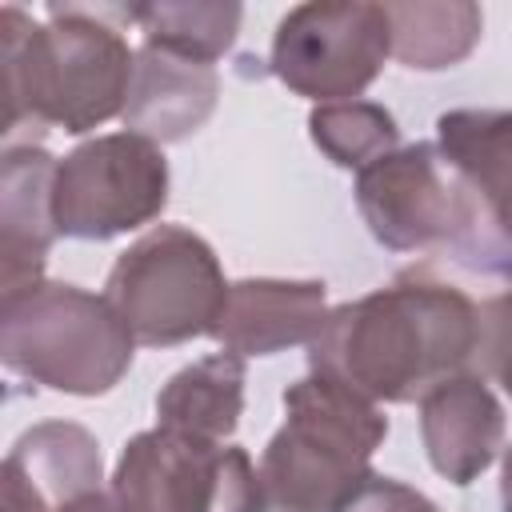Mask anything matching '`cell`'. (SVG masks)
<instances>
[{
	"mask_svg": "<svg viewBox=\"0 0 512 512\" xmlns=\"http://www.w3.org/2000/svg\"><path fill=\"white\" fill-rule=\"evenodd\" d=\"M240 4L192 0V4H136L132 24L144 32V44L188 56V60H220L240 32Z\"/></svg>",
	"mask_w": 512,
	"mask_h": 512,
	"instance_id": "ac0fdd59",
	"label": "cell"
},
{
	"mask_svg": "<svg viewBox=\"0 0 512 512\" xmlns=\"http://www.w3.org/2000/svg\"><path fill=\"white\" fill-rule=\"evenodd\" d=\"M120 20L132 24V8L112 4H52L48 20H32L24 8L0 12V64H4V136L32 128H64L84 136L112 116H124L136 52L128 48Z\"/></svg>",
	"mask_w": 512,
	"mask_h": 512,
	"instance_id": "7a4b0ae2",
	"label": "cell"
},
{
	"mask_svg": "<svg viewBox=\"0 0 512 512\" xmlns=\"http://www.w3.org/2000/svg\"><path fill=\"white\" fill-rule=\"evenodd\" d=\"M60 512H124L120 508V500L112 496V492H84V496H76V500H68Z\"/></svg>",
	"mask_w": 512,
	"mask_h": 512,
	"instance_id": "7402d4cb",
	"label": "cell"
},
{
	"mask_svg": "<svg viewBox=\"0 0 512 512\" xmlns=\"http://www.w3.org/2000/svg\"><path fill=\"white\" fill-rule=\"evenodd\" d=\"M500 512H512V444L504 448V468H500Z\"/></svg>",
	"mask_w": 512,
	"mask_h": 512,
	"instance_id": "603a6c76",
	"label": "cell"
},
{
	"mask_svg": "<svg viewBox=\"0 0 512 512\" xmlns=\"http://www.w3.org/2000/svg\"><path fill=\"white\" fill-rule=\"evenodd\" d=\"M388 436L380 404L308 372L284 388V424L260 452V512H348Z\"/></svg>",
	"mask_w": 512,
	"mask_h": 512,
	"instance_id": "277c9868",
	"label": "cell"
},
{
	"mask_svg": "<svg viewBox=\"0 0 512 512\" xmlns=\"http://www.w3.org/2000/svg\"><path fill=\"white\" fill-rule=\"evenodd\" d=\"M56 156L40 144H8L0 160V296L44 280L56 232L52 184Z\"/></svg>",
	"mask_w": 512,
	"mask_h": 512,
	"instance_id": "4fadbf2b",
	"label": "cell"
},
{
	"mask_svg": "<svg viewBox=\"0 0 512 512\" xmlns=\"http://www.w3.org/2000/svg\"><path fill=\"white\" fill-rule=\"evenodd\" d=\"M348 512H440V508L396 476H372L368 488L348 504Z\"/></svg>",
	"mask_w": 512,
	"mask_h": 512,
	"instance_id": "44dd1931",
	"label": "cell"
},
{
	"mask_svg": "<svg viewBox=\"0 0 512 512\" xmlns=\"http://www.w3.org/2000/svg\"><path fill=\"white\" fill-rule=\"evenodd\" d=\"M480 376L496 380L512 396V288L496 292L480 304V328H476V356Z\"/></svg>",
	"mask_w": 512,
	"mask_h": 512,
	"instance_id": "ffe728a7",
	"label": "cell"
},
{
	"mask_svg": "<svg viewBox=\"0 0 512 512\" xmlns=\"http://www.w3.org/2000/svg\"><path fill=\"white\" fill-rule=\"evenodd\" d=\"M504 436V404L480 372H456L420 396V440L428 464L456 488H468L496 464Z\"/></svg>",
	"mask_w": 512,
	"mask_h": 512,
	"instance_id": "30bf717a",
	"label": "cell"
},
{
	"mask_svg": "<svg viewBox=\"0 0 512 512\" xmlns=\"http://www.w3.org/2000/svg\"><path fill=\"white\" fill-rule=\"evenodd\" d=\"M352 196L388 252H440L472 276L512 280V232L436 144H400L372 160Z\"/></svg>",
	"mask_w": 512,
	"mask_h": 512,
	"instance_id": "3957f363",
	"label": "cell"
},
{
	"mask_svg": "<svg viewBox=\"0 0 512 512\" xmlns=\"http://www.w3.org/2000/svg\"><path fill=\"white\" fill-rule=\"evenodd\" d=\"M328 316L324 280H276L248 276L228 288L212 340L236 356H276L296 344H312Z\"/></svg>",
	"mask_w": 512,
	"mask_h": 512,
	"instance_id": "7c38bea8",
	"label": "cell"
},
{
	"mask_svg": "<svg viewBox=\"0 0 512 512\" xmlns=\"http://www.w3.org/2000/svg\"><path fill=\"white\" fill-rule=\"evenodd\" d=\"M108 492L124 512H260V476L240 444L160 424L124 444Z\"/></svg>",
	"mask_w": 512,
	"mask_h": 512,
	"instance_id": "52a82bcc",
	"label": "cell"
},
{
	"mask_svg": "<svg viewBox=\"0 0 512 512\" xmlns=\"http://www.w3.org/2000/svg\"><path fill=\"white\" fill-rule=\"evenodd\" d=\"M244 356L212 352L172 372L156 392V424L224 444L244 416Z\"/></svg>",
	"mask_w": 512,
	"mask_h": 512,
	"instance_id": "9a60e30c",
	"label": "cell"
},
{
	"mask_svg": "<svg viewBox=\"0 0 512 512\" xmlns=\"http://www.w3.org/2000/svg\"><path fill=\"white\" fill-rule=\"evenodd\" d=\"M220 100V76L204 60H188L152 44L136 48V72L124 104V128L152 144H180L212 116Z\"/></svg>",
	"mask_w": 512,
	"mask_h": 512,
	"instance_id": "5bb4252c",
	"label": "cell"
},
{
	"mask_svg": "<svg viewBox=\"0 0 512 512\" xmlns=\"http://www.w3.org/2000/svg\"><path fill=\"white\" fill-rule=\"evenodd\" d=\"M104 456L96 436L72 420H44L20 432L0 468V512H60L84 492H100Z\"/></svg>",
	"mask_w": 512,
	"mask_h": 512,
	"instance_id": "8fae6325",
	"label": "cell"
},
{
	"mask_svg": "<svg viewBox=\"0 0 512 512\" xmlns=\"http://www.w3.org/2000/svg\"><path fill=\"white\" fill-rule=\"evenodd\" d=\"M164 148L136 132H108L76 144L56 164L52 216L68 240L104 244L152 224L168 204Z\"/></svg>",
	"mask_w": 512,
	"mask_h": 512,
	"instance_id": "ba28073f",
	"label": "cell"
},
{
	"mask_svg": "<svg viewBox=\"0 0 512 512\" xmlns=\"http://www.w3.org/2000/svg\"><path fill=\"white\" fill-rule=\"evenodd\" d=\"M436 148L512 232V108H452L436 120Z\"/></svg>",
	"mask_w": 512,
	"mask_h": 512,
	"instance_id": "2e32d148",
	"label": "cell"
},
{
	"mask_svg": "<svg viewBox=\"0 0 512 512\" xmlns=\"http://www.w3.org/2000/svg\"><path fill=\"white\" fill-rule=\"evenodd\" d=\"M392 56L384 4L312 0L284 12L272 36L268 72L296 96L316 104L356 100Z\"/></svg>",
	"mask_w": 512,
	"mask_h": 512,
	"instance_id": "9c48e42d",
	"label": "cell"
},
{
	"mask_svg": "<svg viewBox=\"0 0 512 512\" xmlns=\"http://www.w3.org/2000/svg\"><path fill=\"white\" fill-rule=\"evenodd\" d=\"M308 136L336 168H356V172L400 148L396 116L372 100L316 104L308 112Z\"/></svg>",
	"mask_w": 512,
	"mask_h": 512,
	"instance_id": "d6986e66",
	"label": "cell"
},
{
	"mask_svg": "<svg viewBox=\"0 0 512 512\" xmlns=\"http://www.w3.org/2000/svg\"><path fill=\"white\" fill-rule=\"evenodd\" d=\"M228 288L212 244L180 224L148 228L116 256L104 280V296L144 348H176L212 336Z\"/></svg>",
	"mask_w": 512,
	"mask_h": 512,
	"instance_id": "8992f818",
	"label": "cell"
},
{
	"mask_svg": "<svg viewBox=\"0 0 512 512\" xmlns=\"http://www.w3.org/2000/svg\"><path fill=\"white\" fill-rule=\"evenodd\" d=\"M392 56L412 72H444L472 56L484 32V12L468 0L384 4Z\"/></svg>",
	"mask_w": 512,
	"mask_h": 512,
	"instance_id": "e0dca14e",
	"label": "cell"
},
{
	"mask_svg": "<svg viewBox=\"0 0 512 512\" xmlns=\"http://www.w3.org/2000/svg\"><path fill=\"white\" fill-rule=\"evenodd\" d=\"M136 340L108 296L40 280L0 296V360L64 396H104L132 368Z\"/></svg>",
	"mask_w": 512,
	"mask_h": 512,
	"instance_id": "5b68a950",
	"label": "cell"
},
{
	"mask_svg": "<svg viewBox=\"0 0 512 512\" xmlns=\"http://www.w3.org/2000/svg\"><path fill=\"white\" fill-rule=\"evenodd\" d=\"M480 308L428 268L328 308L308 368L340 380L372 404H412L476 356Z\"/></svg>",
	"mask_w": 512,
	"mask_h": 512,
	"instance_id": "6da1fadb",
	"label": "cell"
}]
</instances>
